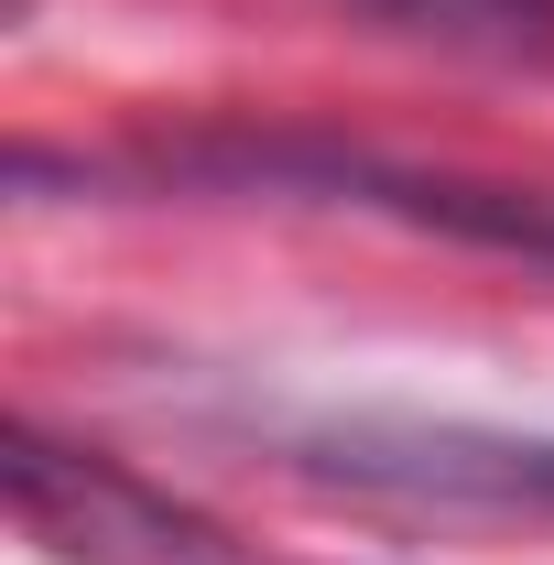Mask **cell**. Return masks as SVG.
Wrapping results in <instances>:
<instances>
[{
    "label": "cell",
    "instance_id": "1",
    "mask_svg": "<svg viewBox=\"0 0 554 565\" xmlns=\"http://www.w3.org/2000/svg\"><path fill=\"white\" fill-rule=\"evenodd\" d=\"M163 185H262V196H327V207H370L403 228H446L511 262L554 273V196L533 185H489V174H435V163H392V152H348L316 131H228V141H163L141 152Z\"/></svg>",
    "mask_w": 554,
    "mask_h": 565
},
{
    "label": "cell",
    "instance_id": "2",
    "mask_svg": "<svg viewBox=\"0 0 554 565\" xmlns=\"http://www.w3.org/2000/svg\"><path fill=\"white\" fill-rule=\"evenodd\" d=\"M294 479L359 500H446V511H554V435L544 424H468V414H273L262 424Z\"/></svg>",
    "mask_w": 554,
    "mask_h": 565
},
{
    "label": "cell",
    "instance_id": "3",
    "mask_svg": "<svg viewBox=\"0 0 554 565\" xmlns=\"http://www.w3.org/2000/svg\"><path fill=\"white\" fill-rule=\"evenodd\" d=\"M0 479H11V522L55 565H262L217 511H196L185 490H163L141 468H120L87 435H55L44 414H11Z\"/></svg>",
    "mask_w": 554,
    "mask_h": 565
},
{
    "label": "cell",
    "instance_id": "4",
    "mask_svg": "<svg viewBox=\"0 0 554 565\" xmlns=\"http://www.w3.org/2000/svg\"><path fill=\"white\" fill-rule=\"evenodd\" d=\"M348 11L446 55H554V0H348Z\"/></svg>",
    "mask_w": 554,
    "mask_h": 565
}]
</instances>
